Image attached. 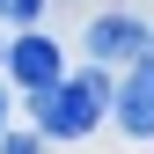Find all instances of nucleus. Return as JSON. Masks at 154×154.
Wrapping results in <instances>:
<instances>
[{
	"label": "nucleus",
	"mask_w": 154,
	"mask_h": 154,
	"mask_svg": "<svg viewBox=\"0 0 154 154\" xmlns=\"http://www.w3.org/2000/svg\"><path fill=\"white\" fill-rule=\"evenodd\" d=\"M103 103H110L103 66H95V73H81V81L29 88V110H37V132H44V140H81V132H95V125H103Z\"/></svg>",
	"instance_id": "obj_1"
},
{
	"label": "nucleus",
	"mask_w": 154,
	"mask_h": 154,
	"mask_svg": "<svg viewBox=\"0 0 154 154\" xmlns=\"http://www.w3.org/2000/svg\"><path fill=\"white\" fill-rule=\"evenodd\" d=\"M81 44H88V59H95V66H132V59H140V51L154 44V37L132 22V15H95Z\"/></svg>",
	"instance_id": "obj_2"
},
{
	"label": "nucleus",
	"mask_w": 154,
	"mask_h": 154,
	"mask_svg": "<svg viewBox=\"0 0 154 154\" xmlns=\"http://www.w3.org/2000/svg\"><path fill=\"white\" fill-rule=\"evenodd\" d=\"M118 125L132 132V140H154V51H140L118 88Z\"/></svg>",
	"instance_id": "obj_3"
},
{
	"label": "nucleus",
	"mask_w": 154,
	"mask_h": 154,
	"mask_svg": "<svg viewBox=\"0 0 154 154\" xmlns=\"http://www.w3.org/2000/svg\"><path fill=\"white\" fill-rule=\"evenodd\" d=\"M8 73H15V81H22V88H51V81H59V44H51V37H15V44H8Z\"/></svg>",
	"instance_id": "obj_4"
},
{
	"label": "nucleus",
	"mask_w": 154,
	"mask_h": 154,
	"mask_svg": "<svg viewBox=\"0 0 154 154\" xmlns=\"http://www.w3.org/2000/svg\"><path fill=\"white\" fill-rule=\"evenodd\" d=\"M0 15H8V22H37V15H44V0H0Z\"/></svg>",
	"instance_id": "obj_5"
},
{
	"label": "nucleus",
	"mask_w": 154,
	"mask_h": 154,
	"mask_svg": "<svg viewBox=\"0 0 154 154\" xmlns=\"http://www.w3.org/2000/svg\"><path fill=\"white\" fill-rule=\"evenodd\" d=\"M0 118H8V95H0Z\"/></svg>",
	"instance_id": "obj_6"
},
{
	"label": "nucleus",
	"mask_w": 154,
	"mask_h": 154,
	"mask_svg": "<svg viewBox=\"0 0 154 154\" xmlns=\"http://www.w3.org/2000/svg\"><path fill=\"white\" fill-rule=\"evenodd\" d=\"M0 66H8V44H0Z\"/></svg>",
	"instance_id": "obj_7"
}]
</instances>
